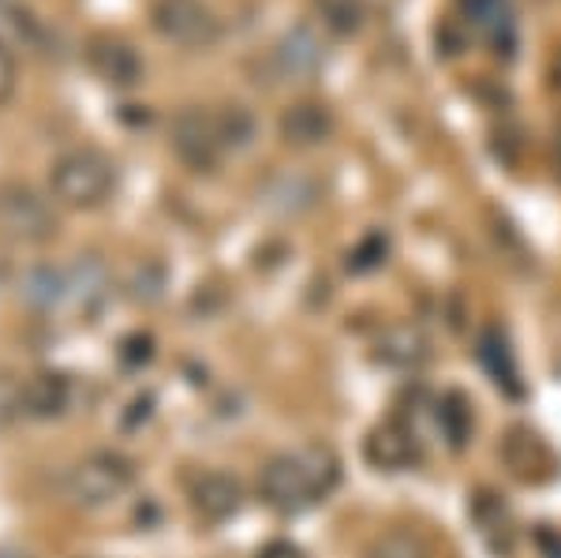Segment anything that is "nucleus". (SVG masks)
<instances>
[{
    "label": "nucleus",
    "instance_id": "obj_1",
    "mask_svg": "<svg viewBox=\"0 0 561 558\" xmlns=\"http://www.w3.org/2000/svg\"><path fill=\"white\" fill-rule=\"evenodd\" d=\"M341 483V457L330 446H300L274 454L259 469V499L274 514L296 517L330 499Z\"/></svg>",
    "mask_w": 561,
    "mask_h": 558
},
{
    "label": "nucleus",
    "instance_id": "obj_2",
    "mask_svg": "<svg viewBox=\"0 0 561 558\" xmlns=\"http://www.w3.org/2000/svg\"><path fill=\"white\" fill-rule=\"evenodd\" d=\"M49 192L60 206L71 210H94L116 192V166L113 158L94 147L68 150L53 161L49 169Z\"/></svg>",
    "mask_w": 561,
    "mask_h": 558
},
{
    "label": "nucleus",
    "instance_id": "obj_3",
    "mask_svg": "<svg viewBox=\"0 0 561 558\" xmlns=\"http://www.w3.org/2000/svg\"><path fill=\"white\" fill-rule=\"evenodd\" d=\"M135 483V462L116 449H94V454L79 457L60 476V494L76 510H102L128 494Z\"/></svg>",
    "mask_w": 561,
    "mask_h": 558
},
{
    "label": "nucleus",
    "instance_id": "obj_4",
    "mask_svg": "<svg viewBox=\"0 0 561 558\" xmlns=\"http://www.w3.org/2000/svg\"><path fill=\"white\" fill-rule=\"evenodd\" d=\"M0 232L15 244H45L57 237V210L26 184H0Z\"/></svg>",
    "mask_w": 561,
    "mask_h": 558
},
{
    "label": "nucleus",
    "instance_id": "obj_5",
    "mask_svg": "<svg viewBox=\"0 0 561 558\" xmlns=\"http://www.w3.org/2000/svg\"><path fill=\"white\" fill-rule=\"evenodd\" d=\"M153 26L161 38L180 45V49H210L221 38V23L203 0H158Z\"/></svg>",
    "mask_w": 561,
    "mask_h": 558
},
{
    "label": "nucleus",
    "instance_id": "obj_6",
    "mask_svg": "<svg viewBox=\"0 0 561 558\" xmlns=\"http://www.w3.org/2000/svg\"><path fill=\"white\" fill-rule=\"evenodd\" d=\"M173 150L184 166L198 169V173L214 169L225 155L221 128H217V113H206V110L180 113L173 121Z\"/></svg>",
    "mask_w": 561,
    "mask_h": 558
},
{
    "label": "nucleus",
    "instance_id": "obj_7",
    "mask_svg": "<svg viewBox=\"0 0 561 558\" xmlns=\"http://www.w3.org/2000/svg\"><path fill=\"white\" fill-rule=\"evenodd\" d=\"M460 12L472 23V31L491 45L494 57L513 60L520 45L517 31V12H513V0H460Z\"/></svg>",
    "mask_w": 561,
    "mask_h": 558
},
{
    "label": "nucleus",
    "instance_id": "obj_8",
    "mask_svg": "<svg viewBox=\"0 0 561 558\" xmlns=\"http://www.w3.org/2000/svg\"><path fill=\"white\" fill-rule=\"evenodd\" d=\"M364 457L382 472H409L423 462V446L404 420H386L364 439Z\"/></svg>",
    "mask_w": 561,
    "mask_h": 558
},
{
    "label": "nucleus",
    "instance_id": "obj_9",
    "mask_svg": "<svg viewBox=\"0 0 561 558\" xmlns=\"http://www.w3.org/2000/svg\"><path fill=\"white\" fill-rule=\"evenodd\" d=\"M243 506V483L232 472H198L192 480V510L210 525L237 517Z\"/></svg>",
    "mask_w": 561,
    "mask_h": 558
},
{
    "label": "nucleus",
    "instance_id": "obj_10",
    "mask_svg": "<svg viewBox=\"0 0 561 558\" xmlns=\"http://www.w3.org/2000/svg\"><path fill=\"white\" fill-rule=\"evenodd\" d=\"M71 379L65 372H38L20 383V417L26 420H57L71 405Z\"/></svg>",
    "mask_w": 561,
    "mask_h": 558
},
{
    "label": "nucleus",
    "instance_id": "obj_11",
    "mask_svg": "<svg viewBox=\"0 0 561 558\" xmlns=\"http://www.w3.org/2000/svg\"><path fill=\"white\" fill-rule=\"evenodd\" d=\"M322 60H325L322 38L307 23L285 31L280 34V42L274 45V68L285 79H311L314 71L322 68Z\"/></svg>",
    "mask_w": 561,
    "mask_h": 558
},
{
    "label": "nucleus",
    "instance_id": "obj_12",
    "mask_svg": "<svg viewBox=\"0 0 561 558\" xmlns=\"http://www.w3.org/2000/svg\"><path fill=\"white\" fill-rule=\"evenodd\" d=\"M87 60L98 71V79H105L108 87H135L142 79L139 53L121 38H94L87 49Z\"/></svg>",
    "mask_w": 561,
    "mask_h": 558
},
{
    "label": "nucleus",
    "instance_id": "obj_13",
    "mask_svg": "<svg viewBox=\"0 0 561 558\" xmlns=\"http://www.w3.org/2000/svg\"><path fill=\"white\" fill-rule=\"evenodd\" d=\"M65 274H68V300L65 304H71V308L83 311V315H94L105 304L108 289H113L108 266L98 255H79Z\"/></svg>",
    "mask_w": 561,
    "mask_h": 558
},
{
    "label": "nucleus",
    "instance_id": "obj_14",
    "mask_svg": "<svg viewBox=\"0 0 561 558\" xmlns=\"http://www.w3.org/2000/svg\"><path fill=\"white\" fill-rule=\"evenodd\" d=\"M42 23L26 12L20 0H0V57L15 60L23 53L42 49Z\"/></svg>",
    "mask_w": 561,
    "mask_h": 558
},
{
    "label": "nucleus",
    "instance_id": "obj_15",
    "mask_svg": "<svg viewBox=\"0 0 561 558\" xmlns=\"http://www.w3.org/2000/svg\"><path fill=\"white\" fill-rule=\"evenodd\" d=\"M431 356V341L415 327H389L375 345V360L393 372H415Z\"/></svg>",
    "mask_w": 561,
    "mask_h": 558
},
{
    "label": "nucleus",
    "instance_id": "obj_16",
    "mask_svg": "<svg viewBox=\"0 0 561 558\" xmlns=\"http://www.w3.org/2000/svg\"><path fill=\"white\" fill-rule=\"evenodd\" d=\"M330 132H333V116L319 102L288 105L280 113V139L288 147H319V143L330 139Z\"/></svg>",
    "mask_w": 561,
    "mask_h": 558
},
{
    "label": "nucleus",
    "instance_id": "obj_17",
    "mask_svg": "<svg viewBox=\"0 0 561 558\" xmlns=\"http://www.w3.org/2000/svg\"><path fill=\"white\" fill-rule=\"evenodd\" d=\"M479 360H483V367L491 372V379L497 383V390H505L510 398H520V394H524V379H520L517 356H513L510 338H505L497 327H486L483 334H479Z\"/></svg>",
    "mask_w": 561,
    "mask_h": 558
},
{
    "label": "nucleus",
    "instance_id": "obj_18",
    "mask_svg": "<svg viewBox=\"0 0 561 558\" xmlns=\"http://www.w3.org/2000/svg\"><path fill=\"white\" fill-rule=\"evenodd\" d=\"M23 300L38 311H53L68 300V274L65 266H31L23 277Z\"/></svg>",
    "mask_w": 561,
    "mask_h": 558
},
{
    "label": "nucleus",
    "instance_id": "obj_19",
    "mask_svg": "<svg viewBox=\"0 0 561 558\" xmlns=\"http://www.w3.org/2000/svg\"><path fill=\"white\" fill-rule=\"evenodd\" d=\"M438 428L446 435V443L454 449H465L468 439H472L476 417H472V401L460 390H446L438 398Z\"/></svg>",
    "mask_w": 561,
    "mask_h": 558
},
{
    "label": "nucleus",
    "instance_id": "obj_20",
    "mask_svg": "<svg viewBox=\"0 0 561 558\" xmlns=\"http://www.w3.org/2000/svg\"><path fill=\"white\" fill-rule=\"evenodd\" d=\"M314 200H319V187L307 176H277L266 187V206H274L280 214H304L311 210Z\"/></svg>",
    "mask_w": 561,
    "mask_h": 558
},
{
    "label": "nucleus",
    "instance_id": "obj_21",
    "mask_svg": "<svg viewBox=\"0 0 561 558\" xmlns=\"http://www.w3.org/2000/svg\"><path fill=\"white\" fill-rule=\"evenodd\" d=\"M472 517H476L479 533H483V539L494 547V551H510V544H513L510 514H505V506L494 499V494H486V491H483V494H476Z\"/></svg>",
    "mask_w": 561,
    "mask_h": 558
},
{
    "label": "nucleus",
    "instance_id": "obj_22",
    "mask_svg": "<svg viewBox=\"0 0 561 558\" xmlns=\"http://www.w3.org/2000/svg\"><path fill=\"white\" fill-rule=\"evenodd\" d=\"M364 558H431V547L415 528H389L370 539Z\"/></svg>",
    "mask_w": 561,
    "mask_h": 558
},
{
    "label": "nucleus",
    "instance_id": "obj_23",
    "mask_svg": "<svg viewBox=\"0 0 561 558\" xmlns=\"http://www.w3.org/2000/svg\"><path fill=\"white\" fill-rule=\"evenodd\" d=\"M217 128H221L225 150H248L251 143L259 139V121H255V113L243 110V105H229V110L217 113Z\"/></svg>",
    "mask_w": 561,
    "mask_h": 558
},
{
    "label": "nucleus",
    "instance_id": "obj_24",
    "mask_svg": "<svg viewBox=\"0 0 561 558\" xmlns=\"http://www.w3.org/2000/svg\"><path fill=\"white\" fill-rule=\"evenodd\" d=\"M314 8H319L322 23L337 34H352V31H359V23H364L359 0H314Z\"/></svg>",
    "mask_w": 561,
    "mask_h": 558
},
{
    "label": "nucleus",
    "instance_id": "obj_25",
    "mask_svg": "<svg viewBox=\"0 0 561 558\" xmlns=\"http://www.w3.org/2000/svg\"><path fill=\"white\" fill-rule=\"evenodd\" d=\"M386 255H389L386 232H367V237L348 251V270L352 274H370V270H378L386 263Z\"/></svg>",
    "mask_w": 561,
    "mask_h": 558
},
{
    "label": "nucleus",
    "instance_id": "obj_26",
    "mask_svg": "<svg viewBox=\"0 0 561 558\" xmlns=\"http://www.w3.org/2000/svg\"><path fill=\"white\" fill-rule=\"evenodd\" d=\"M161 285H165V274H161V266H139L135 270V282H131V296L135 300H142V304H150V300H158L161 296Z\"/></svg>",
    "mask_w": 561,
    "mask_h": 558
},
{
    "label": "nucleus",
    "instance_id": "obj_27",
    "mask_svg": "<svg viewBox=\"0 0 561 558\" xmlns=\"http://www.w3.org/2000/svg\"><path fill=\"white\" fill-rule=\"evenodd\" d=\"M12 417H20V386L0 375V424Z\"/></svg>",
    "mask_w": 561,
    "mask_h": 558
},
{
    "label": "nucleus",
    "instance_id": "obj_28",
    "mask_svg": "<svg viewBox=\"0 0 561 558\" xmlns=\"http://www.w3.org/2000/svg\"><path fill=\"white\" fill-rule=\"evenodd\" d=\"M255 558H307V551L300 544H293V539H270V544L259 547Z\"/></svg>",
    "mask_w": 561,
    "mask_h": 558
},
{
    "label": "nucleus",
    "instance_id": "obj_29",
    "mask_svg": "<svg viewBox=\"0 0 561 558\" xmlns=\"http://www.w3.org/2000/svg\"><path fill=\"white\" fill-rule=\"evenodd\" d=\"M12 76H15L12 60H8V57H0V102H4V98L12 94Z\"/></svg>",
    "mask_w": 561,
    "mask_h": 558
},
{
    "label": "nucleus",
    "instance_id": "obj_30",
    "mask_svg": "<svg viewBox=\"0 0 561 558\" xmlns=\"http://www.w3.org/2000/svg\"><path fill=\"white\" fill-rule=\"evenodd\" d=\"M0 558H31V555H23V551H0Z\"/></svg>",
    "mask_w": 561,
    "mask_h": 558
}]
</instances>
